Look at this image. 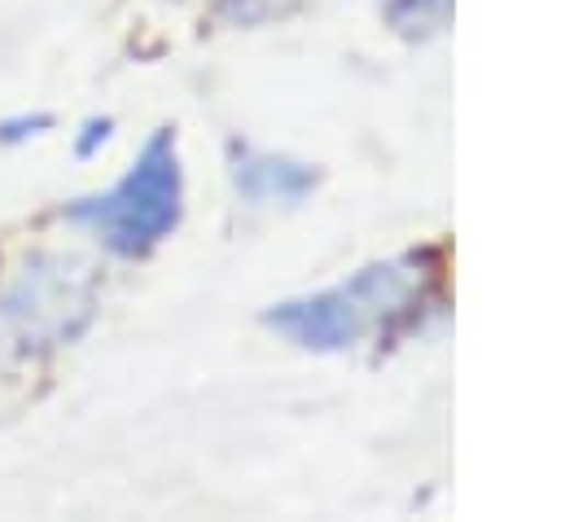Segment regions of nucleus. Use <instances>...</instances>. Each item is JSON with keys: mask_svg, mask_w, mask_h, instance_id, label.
I'll return each mask as SVG.
<instances>
[{"mask_svg": "<svg viewBox=\"0 0 561 522\" xmlns=\"http://www.w3.org/2000/svg\"><path fill=\"white\" fill-rule=\"evenodd\" d=\"M438 303V259L430 250H408L394 259H373L351 276L280 298L263 311V325L294 342L298 351L342 355L364 342L381 347L416 329Z\"/></svg>", "mask_w": 561, "mask_h": 522, "instance_id": "obj_1", "label": "nucleus"}, {"mask_svg": "<svg viewBox=\"0 0 561 522\" xmlns=\"http://www.w3.org/2000/svg\"><path fill=\"white\" fill-rule=\"evenodd\" d=\"M66 219L88 228L105 250L123 259H140L158 241H167L184 219V167L175 132L158 127L131 158V167L105 193L70 202Z\"/></svg>", "mask_w": 561, "mask_h": 522, "instance_id": "obj_2", "label": "nucleus"}, {"mask_svg": "<svg viewBox=\"0 0 561 522\" xmlns=\"http://www.w3.org/2000/svg\"><path fill=\"white\" fill-rule=\"evenodd\" d=\"M96 316V276L66 254L26 259L0 290V329L22 351L75 342Z\"/></svg>", "mask_w": 561, "mask_h": 522, "instance_id": "obj_3", "label": "nucleus"}, {"mask_svg": "<svg viewBox=\"0 0 561 522\" xmlns=\"http://www.w3.org/2000/svg\"><path fill=\"white\" fill-rule=\"evenodd\" d=\"M228 175L232 189L254 202V206H294L316 189V171L289 154H272V149H254L232 140L228 149Z\"/></svg>", "mask_w": 561, "mask_h": 522, "instance_id": "obj_4", "label": "nucleus"}, {"mask_svg": "<svg viewBox=\"0 0 561 522\" xmlns=\"http://www.w3.org/2000/svg\"><path fill=\"white\" fill-rule=\"evenodd\" d=\"M381 18L408 35V39H425V35H438L447 26V13H451V0H377Z\"/></svg>", "mask_w": 561, "mask_h": 522, "instance_id": "obj_5", "label": "nucleus"}]
</instances>
